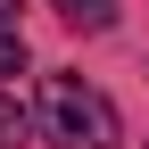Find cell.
I'll return each instance as SVG.
<instances>
[{
  "mask_svg": "<svg viewBox=\"0 0 149 149\" xmlns=\"http://www.w3.org/2000/svg\"><path fill=\"white\" fill-rule=\"evenodd\" d=\"M0 74H25V33L0 25Z\"/></svg>",
  "mask_w": 149,
  "mask_h": 149,
  "instance_id": "obj_4",
  "label": "cell"
},
{
  "mask_svg": "<svg viewBox=\"0 0 149 149\" xmlns=\"http://www.w3.org/2000/svg\"><path fill=\"white\" fill-rule=\"evenodd\" d=\"M17 8H25V0H0V25H17Z\"/></svg>",
  "mask_w": 149,
  "mask_h": 149,
  "instance_id": "obj_5",
  "label": "cell"
},
{
  "mask_svg": "<svg viewBox=\"0 0 149 149\" xmlns=\"http://www.w3.org/2000/svg\"><path fill=\"white\" fill-rule=\"evenodd\" d=\"M58 17L83 25V33H108V25H116V0H58Z\"/></svg>",
  "mask_w": 149,
  "mask_h": 149,
  "instance_id": "obj_2",
  "label": "cell"
},
{
  "mask_svg": "<svg viewBox=\"0 0 149 149\" xmlns=\"http://www.w3.org/2000/svg\"><path fill=\"white\" fill-rule=\"evenodd\" d=\"M25 141H33V116L8 100V91H0V149H25Z\"/></svg>",
  "mask_w": 149,
  "mask_h": 149,
  "instance_id": "obj_3",
  "label": "cell"
},
{
  "mask_svg": "<svg viewBox=\"0 0 149 149\" xmlns=\"http://www.w3.org/2000/svg\"><path fill=\"white\" fill-rule=\"evenodd\" d=\"M42 124H50V141L58 149H116V100L108 91H91L83 74H50L42 83Z\"/></svg>",
  "mask_w": 149,
  "mask_h": 149,
  "instance_id": "obj_1",
  "label": "cell"
}]
</instances>
